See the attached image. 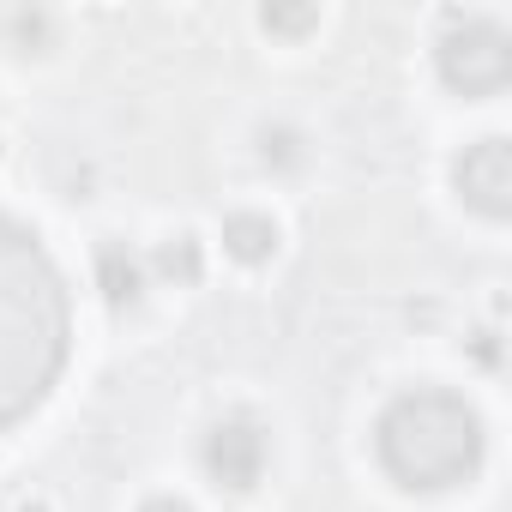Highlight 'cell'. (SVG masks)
<instances>
[{
  "mask_svg": "<svg viewBox=\"0 0 512 512\" xmlns=\"http://www.w3.org/2000/svg\"><path fill=\"white\" fill-rule=\"evenodd\" d=\"M73 308L49 247L0 211V428L25 422L67 368Z\"/></svg>",
  "mask_w": 512,
  "mask_h": 512,
  "instance_id": "obj_1",
  "label": "cell"
},
{
  "mask_svg": "<svg viewBox=\"0 0 512 512\" xmlns=\"http://www.w3.org/2000/svg\"><path fill=\"white\" fill-rule=\"evenodd\" d=\"M488 434L470 398L446 392V386H416L398 392L380 422H374V458L398 488H458L482 470Z\"/></svg>",
  "mask_w": 512,
  "mask_h": 512,
  "instance_id": "obj_2",
  "label": "cell"
},
{
  "mask_svg": "<svg viewBox=\"0 0 512 512\" xmlns=\"http://www.w3.org/2000/svg\"><path fill=\"white\" fill-rule=\"evenodd\" d=\"M434 67H440V79L458 97H494L512 79V37H506L500 19H464V13H452L446 31H440Z\"/></svg>",
  "mask_w": 512,
  "mask_h": 512,
  "instance_id": "obj_3",
  "label": "cell"
},
{
  "mask_svg": "<svg viewBox=\"0 0 512 512\" xmlns=\"http://www.w3.org/2000/svg\"><path fill=\"white\" fill-rule=\"evenodd\" d=\"M266 458H272V440H266V428L253 422L247 410H235V416H217V422L205 428V446H199V464H205V476H211L217 488H229V494L260 488V476H266Z\"/></svg>",
  "mask_w": 512,
  "mask_h": 512,
  "instance_id": "obj_4",
  "label": "cell"
},
{
  "mask_svg": "<svg viewBox=\"0 0 512 512\" xmlns=\"http://www.w3.org/2000/svg\"><path fill=\"white\" fill-rule=\"evenodd\" d=\"M452 187H458V199H464L470 211H482V217L500 223V217L512 211V145H506L500 133L464 145L458 163H452Z\"/></svg>",
  "mask_w": 512,
  "mask_h": 512,
  "instance_id": "obj_5",
  "label": "cell"
},
{
  "mask_svg": "<svg viewBox=\"0 0 512 512\" xmlns=\"http://www.w3.org/2000/svg\"><path fill=\"white\" fill-rule=\"evenodd\" d=\"M97 290H103L109 308H133L145 296V260L127 241H103L97 247Z\"/></svg>",
  "mask_w": 512,
  "mask_h": 512,
  "instance_id": "obj_6",
  "label": "cell"
},
{
  "mask_svg": "<svg viewBox=\"0 0 512 512\" xmlns=\"http://www.w3.org/2000/svg\"><path fill=\"white\" fill-rule=\"evenodd\" d=\"M223 253L241 266H266L272 253H278V223L266 211H235L223 217Z\"/></svg>",
  "mask_w": 512,
  "mask_h": 512,
  "instance_id": "obj_7",
  "label": "cell"
},
{
  "mask_svg": "<svg viewBox=\"0 0 512 512\" xmlns=\"http://www.w3.org/2000/svg\"><path fill=\"white\" fill-rule=\"evenodd\" d=\"M151 266H157V278H169V284H199V272H205V260H199V241H193V235H175V241H163Z\"/></svg>",
  "mask_w": 512,
  "mask_h": 512,
  "instance_id": "obj_8",
  "label": "cell"
},
{
  "mask_svg": "<svg viewBox=\"0 0 512 512\" xmlns=\"http://www.w3.org/2000/svg\"><path fill=\"white\" fill-rule=\"evenodd\" d=\"M314 19H320L314 7H296V13H284V7H266V13H260V25H266V31H308Z\"/></svg>",
  "mask_w": 512,
  "mask_h": 512,
  "instance_id": "obj_9",
  "label": "cell"
},
{
  "mask_svg": "<svg viewBox=\"0 0 512 512\" xmlns=\"http://www.w3.org/2000/svg\"><path fill=\"white\" fill-rule=\"evenodd\" d=\"M139 512H193V506H187V500H175V494H151Z\"/></svg>",
  "mask_w": 512,
  "mask_h": 512,
  "instance_id": "obj_10",
  "label": "cell"
}]
</instances>
